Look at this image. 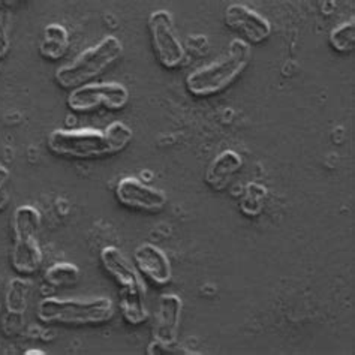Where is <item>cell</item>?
I'll list each match as a JSON object with an SVG mask.
<instances>
[{"mask_svg":"<svg viewBox=\"0 0 355 355\" xmlns=\"http://www.w3.org/2000/svg\"><path fill=\"white\" fill-rule=\"evenodd\" d=\"M101 263L119 286V304L125 321L130 325L146 322L148 318L146 285L137 267L116 246H105L101 250Z\"/></svg>","mask_w":355,"mask_h":355,"instance_id":"1","label":"cell"},{"mask_svg":"<svg viewBox=\"0 0 355 355\" xmlns=\"http://www.w3.org/2000/svg\"><path fill=\"white\" fill-rule=\"evenodd\" d=\"M252 60L250 45L240 38L232 40L228 45L225 58L193 71L186 78V89L193 96H213L228 89Z\"/></svg>","mask_w":355,"mask_h":355,"instance_id":"2","label":"cell"},{"mask_svg":"<svg viewBox=\"0 0 355 355\" xmlns=\"http://www.w3.org/2000/svg\"><path fill=\"white\" fill-rule=\"evenodd\" d=\"M121 53H123L121 41L113 35H108L96 45L80 53L71 63L60 67L54 73V80L62 89L73 90L81 87L105 72L120 59Z\"/></svg>","mask_w":355,"mask_h":355,"instance_id":"3","label":"cell"},{"mask_svg":"<svg viewBox=\"0 0 355 355\" xmlns=\"http://www.w3.org/2000/svg\"><path fill=\"white\" fill-rule=\"evenodd\" d=\"M38 320L45 324L63 325H98L114 316V304L107 297L92 300H63L45 297L38 303Z\"/></svg>","mask_w":355,"mask_h":355,"instance_id":"4","label":"cell"},{"mask_svg":"<svg viewBox=\"0 0 355 355\" xmlns=\"http://www.w3.org/2000/svg\"><path fill=\"white\" fill-rule=\"evenodd\" d=\"M42 218L33 205H20L12 216L14 248L11 264L17 273L33 275L42 266L44 255L38 241Z\"/></svg>","mask_w":355,"mask_h":355,"instance_id":"5","label":"cell"},{"mask_svg":"<svg viewBox=\"0 0 355 355\" xmlns=\"http://www.w3.org/2000/svg\"><path fill=\"white\" fill-rule=\"evenodd\" d=\"M46 147L54 155L76 159H95L117 153L105 129L90 128L54 129L46 138Z\"/></svg>","mask_w":355,"mask_h":355,"instance_id":"6","label":"cell"},{"mask_svg":"<svg viewBox=\"0 0 355 355\" xmlns=\"http://www.w3.org/2000/svg\"><path fill=\"white\" fill-rule=\"evenodd\" d=\"M129 90L120 83H89L73 89L68 96V107L77 113H89L101 105L119 111L128 105Z\"/></svg>","mask_w":355,"mask_h":355,"instance_id":"7","label":"cell"},{"mask_svg":"<svg viewBox=\"0 0 355 355\" xmlns=\"http://www.w3.org/2000/svg\"><path fill=\"white\" fill-rule=\"evenodd\" d=\"M148 32H150L152 46L159 63L166 69L180 67L184 60L186 50L177 36L173 15L165 9L152 12L148 17Z\"/></svg>","mask_w":355,"mask_h":355,"instance_id":"8","label":"cell"},{"mask_svg":"<svg viewBox=\"0 0 355 355\" xmlns=\"http://www.w3.org/2000/svg\"><path fill=\"white\" fill-rule=\"evenodd\" d=\"M116 198L125 205V207L137 211L157 213L161 211L166 202L168 197L162 189L153 188L143 183L137 177H123L116 184Z\"/></svg>","mask_w":355,"mask_h":355,"instance_id":"9","label":"cell"},{"mask_svg":"<svg viewBox=\"0 0 355 355\" xmlns=\"http://www.w3.org/2000/svg\"><path fill=\"white\" fill-rule=\"evenodd\" d=\"M225 24L249 45L264 42L272 35V24L266 17L240 3H232L225 9Z\"/></svg>","mask_w":355,"mask_h":355,"instance_id":"10","label":"cell"},{"mask_svg":"<svg viewBox=\"0 0 355 355\" xmlns=\"http://www.w3.org/2000/svg\"><path fill=\"white\" fill-rule=\"evenodd\" d=\"M183 302L175 294H164L159 298L153 324V340L166 349L174 347L179 339Z\"/></svg>","mask_w":355,"mask_h":355,"instance_id":"11","label":"cell"},{"mask_svg":"<svg viewBox=\"0 0 355 355\" xmlns=\"http://www.w3.org/2000/svg\"><path fill=\"white\" fill-rule=\"evenodd\" d=\"M134 263L137 270L153 284L164 286L171 282L173 268L165 252L152 243H143L134 250Z\"/></svg>","mask_w":355,"mask_h":355,"instance_id":"12","label":"cell"},{"mask_svg":"<svg viewBox=\"0 0 355 355\" xmlns=\"http://www.w3.org/2000/svg\"><path fill=\"white\" fill-rule=\"evenodd\" d=\"M243 157L234 150H223L213 159L205 171L204 180L211 189L223 191L232 177L241 171Z\"/></svg>","mask_w":355,"mask_h":355,"instance_id":"13","label":"cell"},{"mask_svg":"<svg viewBox=\"0 0 355 355\" xmlns=\"http://www.w3.org/2000/svg\"><path fill=\"white\" fill-rule=\"evenodd\" d=\"M69 32L67 27L53 23L49 24L42 32V38L40 42V54L44 59L58 62L63 59L69 51Z\"/></svg>","mask_w":355,"mask_h":355,"instance_id":"14","label":"cell"},{"mask_svg":"<svg viewBox=\"0 0 355 355\" xmlns=\"http://www.w3.org/2000/svg\"><path fill=\"white\" fill-rule=\"evenodd\" d=\"M29 294L31 284L27 280L15 277L9 282L6 291V309L9 315L21 316L26 313L27 306H29Z\"/></svg>","mask_w":355,"mask_h":355,"instance_id":"15","label":"cell"},{"mask_svg":"<svg viewBox=\"0 0 355 355\" xmlns=\"http://www.w3.org/2000/svg\"><path fill=\"white\" fill-rule=\"evenodd\" d=\"M44 280L53 288L73 286L80 280V268L71 263H55L45 270Z\"/></svg>","mask_w":355,"mask_h":355,"instance_id":"16","label":"cell"},{"mask_svg":"<svg viewBox=\"0 0 355 355\" xmlns=\"http://www.w3.org/2000/svg\"><path fill=\"white\" fill-rule=\"evenodd\" d=\"M268 191L266 186L259 184V183H248L245 195L240 200L239 209L241 210L243 214H246L249 218H257L261 214V211L264 210L266 200H267Z\"/></svg>","mask_w":355,"mask_h":355,"instance_id":"17","label":"cell"},{"mask_svg":"<svg viewBox=\"0 0 355 355\" xmlns=\"http://www.w3.org/2000/svg\"><path fill=\"white\" fill-rule=\"evenodd\" d=\"M329 42L331 49L338 53L347 54L351 53L355 46V21L351 18L349 21H345L340 26L334 27L329 35Z\"/></svg>","mask_w":355,"mask_h":355,"instance_id":"18","label":"cell"},{"mask_svg":"<svg viewBox=\"0 0 355 355\" xmlns=\"http://www.w3.org/2000/svg\"><path fill=\"white\" fill-rule=\"evenodd\" d=\"M12 5L11 2H0V60H3L11 50Z\"/></svg>","mask_w":355,"mask_h":355,"instance_id":"19","label":"cell"},{"mask_svg":"<svg viewBox=\"0 0 355 355\" xmlns=\"http://www.w3.org/2000/svg\"><path fill=\"white\" fill-rule=\"evenodd\" d=\"M105 130L111 141H113L117 153L123 152L134 137L132 129L125 125L123 121H113V123H110L105 128Z\"/></svg>","mask_w":355,"mask_h":355,"instance_id":"20","label":"cell"},{"mask_svg":"<svg viewBox=\"0 0 355 355\" xmlns=\"http://www.w3.org/2000/svg\"><path fill=\"white\" fill-rule=\"evenodd\" d=\"M9 177H11V173L5 165L0 164V211H3L11 201V193L8 189Z\"/></svg>","mask_w":355,"mask_h":355,"instance_id":"21","label":"cell"},{"mask_svg":"<svg viewBox=\"0 0 355 355\" xmlns=\"http://www.w3.org/2000/svg\"><path fill=\"white\" fill-rule=\"evenodd\" d=\"M188 46H191V50L197 54H204L209 49V42L207 38L202 35H192L188 38Z\"/></svg>","mask_w":355,"mask_h":355,"instance_id":"22","label":"cell"},{"mask_svg":"<svg viewBox=\"0 0 355 355\" xmlns=\"http://www.w3.org/2000/svg\"><path fill=\"white\" fill-rule=\"evenodd\" d=\"M24 354L26 355H44L45 352L41 351V349H29V351H26Z\"/></svg>","mask_w":355,"mask_h":355,"instance_id":"23","label":"cell"},{"mask_svg":"<svg viewBox=\"0 0 355 355\" xmlns=\"http://www.w3.org/2000/svg\"><path fill=\"white\" fill-rule=\"evenodd\" d=\"M0 311H2V306H0Z\"/></svg>","mask_w":355,"mask_h":355,"instance_id":"24","label":"cell"}]
</instances>
